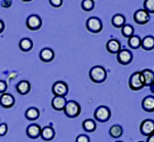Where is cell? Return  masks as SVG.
Returning <instances> with one entry per match:
<instances>
[{
    "mask_svg": "<svg viewBox=\"0 0 154 142\" xmlns=\"http://www.w3.org/2000/svg\"><path fill=\"white\" fill-rule=\"evenodd\" d=\"M89 78L94 83H103L107 79V72L102 66H95L89 70Z\"/></svg>",
    "mask_w": 154,
    "mask_h": 142,
    "instance_id": "cell-1",
    "label": "cell"
},
{
    "mask_svg": "<svg viewBox=\"0 0 154 142\" xmlns=\"http://www.w3.org/2000/svg\"><path fill=\"white\" fill-rule=\"evenodd\" d=\"M64 113L68 118H77L81 113V106L78 102L74 100L67 101L66 106L64 108Z\"/></svg>",
    "mask_w": 154,
    "mask_h": 142,
    "instance_id": "cell-2",
    "label": "cell"
},
{
    "mask_svg": "<svg viewBox=\"0 0 154 142\" xmlns=\"http://www.w3.org/2000/svg\"><path fill=\"white\" fill-rule=\"evenodd\" d=\"M128 85H130V88L134 91L141 90L145 86L141 72H135L134 74H131V76L130 77V81H128Z\"/></svg>",
    "mask_w": 154,
    "mask_h": 142,
    "instance_id": "cell-3",
    "label": "cell"
},
{
    "mask_svg": "<svg viewBox=\"0 0 154 142\" xmlns=\"http://www.w3.org/2000/svg\"><path fill=\"white\" fill-rule=\"evenodd\" d=\"M94 116H95L96 121L100 122V123H105V122L109 121V119L111 118V111L107 106L100 105L96 108Z\"/></svg>",
    "mask_w": 154,
    "mask_h": 142,
    "instance_id": "cell-4",
    "label": "cell"
},
{
    "mask_svg": "<svg viewBox=\"0 0 154 142\" xmlns=\"http://www.w3.org/2000/svg\"><path fill=\"white\" fill-rule=\"evenodd\" d=\"M86 29L91 33H100L103 29V24L99 17L91 16L86 21Z\"/></svg>",
    "mask_w": 154,
    "mask_h": 142,
    "instance_id": "cell-5",
    "label": "cell"
},
{
    "mask_svg": "<svg viewBox=\"0 0 154 142\" xmlns=\"http://www.w3.org/2000/svg\"><path fill=\"white\" fill-rule=\"evenodd\" d=\"M26 26L27 28L31 31H37L41 28L42 26V19L41 17L37 14H31V16H28L26 21Z\"/></svg>",
    "mask_w": 154,
    "mask_h": 142,
    "instance_id": "cell-6",
    "label": "cell"
},
{
    "mask_svg": "<svg viewBox=\"0 0 154 142\" xmlns=\"http://www.w3.org/2000/svg\"><path fill=\"white\" fill-rule=\"evenodd\" d=\"M68 85L63 81H58L53 85V93L54 96L65 97L68 94Z\"/></svg>",
    "mask_w": 154,
    "mask_h": 142,
    "instance_id": "cell-7",
    "label": "cell"
},
{
    "mask_svg": "<svg viewBox=\"0 0 154 142\" xmlns=\"http://www.w3.org/2000/svg\"><path fill=\"white\" fill-rule=\"evenodd\" d=\"M140 132L144 136H150L154 134V121L150 119H146L141 123Z\"/></svg>",
    "mask_w": 154,
    "mask_h": 142,
    "instance_id": "cell-8",
    "label": "cell"
},
{
    "mask_svg": "<svg viewBox=\"0 0 154 142\" xmlns=\"http://www.w3.org/2000/svg\"><path fill=\"white\" fill-rule=\"evenodd\" d=\"M117 61L123 66L130 64L133 61V53L128 49H121L117 53Z\"/></svg>",
    "mask_w": 154,
    "mask_h": 142,
    "instance_id": "cell-9",
    "label": "cell"
},
{
    "mask_svg": "<svg viewBox=\"0 0 154 142\" xmlns=\"http://www.w3.org/2000/svg\"><path fill=\"white\" fill-rule=\"evenodd\" d=\"M150 19V14L148 13L145 9H138L134 13V21L138 25H145L147 24Z\"/></svg>",
    "mask_w": 154,
    "mask_h": 142,
    "instance_id": "cell-10",
    "label": "cell"
},
{
    "mask_svg": "<svg viewBox=\"0 0 154 142\" xmlns=\"http://www.w3.org/2000/svg\"><path fill=\"white\" fill-rule=\"evenodd\" d=\"M16 103L14 97L9 93H3L0 96V105L4 108H11Z\"/></svg>",
    "mask_w": 154,
    "mask_h": 142,
    "instance_id": "cell-11",
    "label": "cell"
},
{
    "mask_svg": "<svg viewBox=\"0 0 154 142\" xmlns=\"http://www.w3.org/2000/svg\"><path fill=\"white\" fill-rule=\"evenodd\" d=\"M26 133L29 138L36 139V138H38V137H40L41 128H40V126L37 125V124H31V125H29L27 127Z\"/></svg>",
    "mask_w": 154,
    "mask_h": 142,
    "instance_id": "cell-12",
    "label": "cell"
},
{
    "mask_svg": "<svg viewBox=\"0 0 154 142\" xmlns=\"http://www.w3.org/2000/svg\"><path fill=\"white\" fill-rule=\"evenodd\" d=\"M106 48L108 52L112 54H117L121 50V44L117 39H110L106 44Z\"/></svg>",
    "mask_w": 154,
    "mask_h": 142,
    "instance_id": "cell-13",
    "label": "cell"
},
{
    "mask_svg": "<svg viewBox=\"0 0 154 142\" xmlns=\"http://www.w3.org/2000/svg\"><path fill=\"white\" fill-rule=\"evenodd\" d=\"M67 103V100L65 97H62V96H54L51 100V106L54 111H64Z\"/></svg>",
    "mask_w": 154,
    "mask_h": 142,
    "instance_id": "cell-14",
    "label": "cell"
},
{
    "mask_svg": "<svg viewBox=\"0 0 154 142\" xmlns=\"http://www.w3.org/2000/svg\"><path fill=\"white\" fill-rule=\"evenodd\" d=\"M56 132H54V128L51 126H45L41 129V134L40 137L43 139L44 141H51L54 139Z\"/></svg>",
    "mask_w": 154,
    "mask_h": 142,
    "instance_id": "cell-15",
    "label": "cell"
},
{
    "mask_svg": "<svg viewBox=\"0 0 154 142\" xmlns=\"http://www.w3.org/2000/svg\"><path fill=\"white\" fill-rule=\"evenodd\" d=\"M39 57H40V59L42 61H44V63H51L54 58V52L51 48L46 47V48H43L40 51Z\"/></svg>",
    "mask_w": 154,
    "mask_h": 142,
    "instance_id": "cell-16",
    "label": "cell"
},
{
    "mask_svg": "<svg viewBox=\"0 0 154 142\" xmlns=\"http://www.w3.org/2000/svg\"><path fill=\"white\" fill-rule=\"evenodd\" d=\"M142 75V79L144 82V85L145 86H150L154 81V72L151 71L149 69H145L141 72Z\"/></svg>",
    "mask_w": 154,
    "mask_h": 142,
    "instance_id": "cell-17",
    "label": "cell"
},
{
    "mask_svg": "<svg viewBox=\"0 0 154 142\" xmlns=\"http://www.w3.org/2000/svg\"><path fill=\"white\" fill-rule=\"evenodd\" d=\"M30 90H31V84L27 80H23V81H20L17 84V91L19 92L21 95H26L28 94Z\"/></svg>",
    "mask_w": 154,
    "mask_h": 142,
    "instance_id": "cell-18",
    "label": "cell"
},
{
    "mask_svg": "<svg viewBox=\"0 0 154 142\" xmlns=\"http://www.w3.org/2000/svg\"><path fill=\"white\" fill-rule=\"evenodd\" d=\"M142 108L147 113H153L154 111V96H146L142 101Z\"/></svg>",
    "mask_w": 154,
    "mask_h": 142,
    "instance_id": "cell-19",
    "label": "cell"
},
{
    "mask_svg": "<svg viewBox=\"0 0 154 142\" xmlns=\"http://www.w3.org/2000/svg\"><path fill=\"white\" fill-rule=\"evenodd\" d=\"M141 47L144 50H152L154 48V37L153 36H146L142 39Z\"/></svg>",
    "mask_w": 154,
    "mask_h": 142,
    "instance_id": "cell-20",
    "label": "cell"
},
{
    "mask_svg": "<svg viewBox=\"0 0 154 142\" xmlns=\"http://www.w3.org/2000/svg\"><path fill=\"white\" fill-rule=\"evenodd\" d=\"M39 116H40V111L36 108H30L25 113V117L29 121H36L39 118Z\"/></svg>",
    "mask_w": 154,
    "mask_h": 142,
    "instance_id": "cell-21",
    "label": "cell"
},
{
    "mask_svg": "<svg viewBox=\"0 0 154 142\" xmlns=\"http://www.w3.org/2000/svg\"><path fill=\"white\" fill-rule=\"evenodd\" d=\"M20 49L24 52H28L33 48V41L30 38H23L20 41Z\"/></svg>",
    "mask_w": 154,
    "mask_h": 142,
    "instance_id": "cell-22",
    "label": "cell"
},
{
    "mask_svg": "<svg viewBox=\"0 0 154 142\" xmlns=\"http://www.w3.org/2000/svg\"><path fill=\"white\" fill-rule=\"evenodd\" d=\"M125 25V17L122 14H115L112 17V26L115 28H122Z\"/></svg>",
    "mask_w": 154,
    "mask_h": 142,
    "instance_id": "cell-23",
    "label": "cell"
},
{
    "mask_svg": "<svg viewBox=\"0 0 154 142\" xmlns=\"http://www.w3.org/2000/svg\"><path fill=\"white\" fill-rule=\"evenodd\" d=\"M109 134L112 138H119L122 136L123 134V129L120 125H114L110 128L109 130Z\"/></svg>",
    "mask_w": 154,
    "mask_h": 142,
    "instance_id": "cell-24",
    "label": "cell"
},
{
    "mask_svg": "<svg viewBox=\"0 0 154 142\" xmlns=\"http://www.w3.org/2000/svg\"><path fill=\"white\" fill-rule=\"evenodd\" d=\"M82 128L84 129V131H86V132H94L97 128V124L94 120L86 119V120H84L82 123Z\"/></svg>",
    "mask_w": 154,
    "mask_h": 142,
    "instance_id": "cell-25",
    "label": "cell"
},
{
    "mask_svg": "<svg viewBox=\"0 0 154 142\" xmlns=\"http://www.w3.org/2000/svg\"><path fill=\"white\" fill-rule=\"evenodd\" d=\"M141 42H142V39L140 37L137 35H133L131 38H128V46L133 49H138L141 46Z\"/></svg>",
    "mask_w": 154,
    "mask_h": 142,
    "instance_id": "cell-26",
    "label": "cell"
},
{
    "mask_svg": "<svg viewBox=\"0 0 154 142\" xmlns=\"http://www.w3.org/2000/svg\"><path fill=\"white\" fill-rule=\"evenodd\" d=\"M134 31H135L134 27L128 24H125V26L121 28V34H122V36L125 37V38H131L134 35Z\"/></svg>",
    "mask_w": 154,
    "mask_h": 142,
    "instance_id": "cell-27",
    "label": "cell"
},
{
    "mask_svg": "<svg viewBox=\"0 0 154 142\" xmlns=\"http://www.w3.org/2000/svg\"><path fill=\"white\" fill-rule=\"evenodd\" d=\"M94 7H95V2H94V0H82V2H81V8H82L84 11L93 10Z\"/></svg>",
    "mask_w": 154,
    "mask_h": 142,
    "instance_id": "cell-28",
    "label": "cell"
},
{
    "mask_svg": "<svg viewBox=\"0 0 154 142\" xmlns=\"http://www.w3.org/2000/svg\"><path fill=\"white\" fill-rule=\"evenodd\" d=\"M144 9L150 13H154V0H145L144 1Z\"/></svg>",
    "mask_w": 154,
    "mask_h": 142,
    "instance_id": "cell-29",
    "label": "cell"
},
{
    "mask_svg": "<svg viewBox=\"0 0 154 142\" xmlns=\"http://www.w3.org/2000/svg\"><path fill=\"white\" fill-rule=\"evenodd\" d=\"M8 132V126L6 123H0V137L5 136Z\"/></svg>",
    "mask_w": 154,
    "mask_h": 142,
    "instance_id": "cell-30",
    "label": "cell"
},
{
    "mask_svg": "<svg viewBox=\"0 0 154 142\" xmlns=\"http://www.w3.org/2000/svg\"><path fill=\"white\" fill-rule=\"evenodd\" d=\"M76 142H91V139H89V137L88 135H83V134H81V135L77 136Z\"/></svg>",
    "mask_w": 154,
    "mask_h": 142,
    "instance_id": "cell-31",
    "label": "cell"
},
{
    "mask_svg": "<svg viewBox=\"0 0 154 142\" xmlns=\"http://www.w3.org/2000/svg\"><path fill=\"white\" fill-rule=\"evenodd\" d=\"M49 3H51V6L59 8V7H61L62 4H63V0H49Z\"/></svg>",
    "mask_w": 154,
    "mask_h": 142,
    "instance_id": "cell-32",
    "label": "cell"
},
{
    "mask_svg": "<svg viewBox=\"0 0 154 142\" xmlns=\"http://www.w3.org/2000/svg\"><path fill=\"white\" fill-rule=\"evenodd\" d=\"M7 89V83L5 81H3V80H0V93L3 94L5 93Z\"/></svg>",
    "mask_w": 154,
    "mask_h": 142,
    "instance_id": "cell-33",
    "label": "cell"
},
{
    "mask_svg": "<svg viewBox=\"0 0 154 142\" xmlns=\"http://www.w3.org/2000/svg\"><path fill=\"white\" fill-rule=\"evenodd\" d=\"M12 4L11 0H2L1 1V6L4 7V8H9Z\"/></svg>",
    "mask_w": 154,
    "mask_h": 142,
    "instance_id": "cell-34",
    "label": "cell"
},
{
    "mask_svg": "<svg viewBox=\"0 0 154 142\" xmlns=\"http://www.w3.org/2000/svg\"><path fill=\"white\" fill-rule=\"evenodd\" d=\"M3 30H4V23H3V21L0 19V34L3 32Z\"/></svg>",
    "mask_w": 154,
    "mask_h": 142,
    "instance_id": "cell-35",
    "label": "cell"
},
{
    "mask_svg": "<svg viewBox=\"0 0 154 142\" xmlns=\"http://www.w3.org/2000/svg\"><path fill=\"white\" fill-rule=\"evenodd\" d=\"M147 142H154V134H152V135H150V136H148Z\"/></svg>",
    "mask_w": 154,
    "mask_h": 142,
    "instance_id": "cell-36",
    "label": "cell"
},
{
    "mask_svg": "<svg viewBox=\"0 0 154 142\" xmlns=\"http://www.w3.org/2000/svg\"><path fill=\"white\" fill-rule=\"evenodd\" d=\"M149 88H150V91L154 94V81H153V83L151 84L150 86H149Z\"/></svg>",
    "mask_w": 154,
    "mask_h": 142,
    "instance_id": "cell-37",
    "label": "cell"
},
{
    "mask_svg": "<svg viewBox=\"0 0 154 142\" xmlns=\"http://www.w3.org/2000/svg\"><path fill=\"white\" fill-rule=\"evenodd\" d=\"M22 1H25V2H29V1H32V0H22Z\"/></svg>",
    "mask_w": 154,
    "mask_h": 142,
    "instance_id": "cell-38",
    "label": "cell"
},
{
    "mask_svg": "<svg viewBox=\"0 0 154 142\" xmlns=\"http://www.w3.org/2000/svg\"><path fill=\"white\" fill-rule=\"evenodd\" d=\"M116 142H122V141H116Z\"/></svg>",
    "mask_w": 154,
    "mask_h": 142,
    "instance_id": "cell-39",
    "label": "cell"
},
{
    "mask_svg": "<svg viewBox=\"0 0 154 142\" xmlns=\"http://www.w3.org/2000/svg\"><path fill=\"white\" fill-rule=\"evenodd\" d=\"M139 142H144V141H139Z\"/></svg>",
    "mask_w": 154,
    "mask_h": 142,
    "instance_id": "cell-40",
    "label": "cell"
}]
</instances>
